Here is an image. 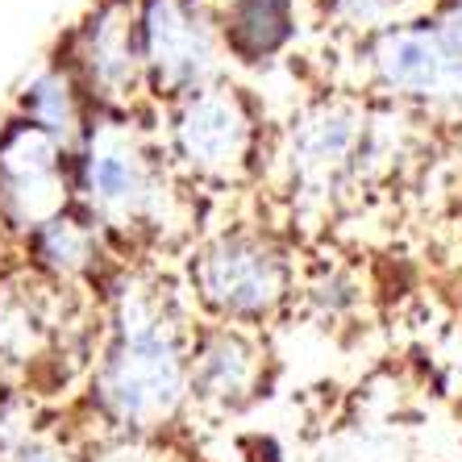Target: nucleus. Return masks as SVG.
<instances>
[{
	"label": "nucleus",
	"instance_id": "obj_12",
	"mask_svg": "<svg viewBox=\"0 0 462 462\" xmlns=\"http://www.w3.org/2000/svg\"><path fill=\"white\" fill-rule=\"evenodd\" d=\"M63 291L42 275L17 267L0 271V363L25 366L46 363L51 346L63 337Z\"/></svg>",
	"mask_w": 462,
	"mask_h": 462
},
{
	"label": "nucleus",
	"instance_id": "obj_9",
	"mask_svg": "<svg viewBox=\"0 0 462 462\" xmlns=\"http://www.w3.org/2000/svg\"><path fill=\"white\" fill-rule=\"evenodd\" d=\"M71 205V151L25 117L0 121V234L17 242Z\"/></svg>",
	"mask_w": 462,
	"mask_h": 462
},
{
	"label": "nucleus",
	"instance_id": "obj_11",
	"mask_svg": "<svg viewBox=\"0 0 462 462\" xmlns=\"http://www.w3.org/2000/svg\"><path fill=\"white\" fill-rule=\"evenodd\" d=\"M13 258L25 271L42 275L46 283H59V288L71 291L84 288V283L105 291L113 283V275L125 267L117 250L108 246V237L100 234V226L79 205H67L51 221L22 234L13 242Z\"/></svg>",
	"mask_w": 462,
	"mask_h": 462
},
{
	"label": "nucleus",
	"instance_id": "obj_13",
	"mask_svg": "<svg viewBox=\"0 0 462 462\" xmlns=\"http://www.w3.org/2000/svg\"><path fill=\"white\" fill-rule=\"evenodd\" d=\"M229 67L263 71L283 63L304 38V0H213Z\"/></svg>",
	"mask_w": 462,
	"mask_h": 462
},
{
	"label": "nucleus",
	"instance_id": "obj_10",
	"mask_svg": "<svg viewBox=\"0 0 462 462\" xmlns=\"http://www.w3.org/2000/svg\"><path fill=\"white\" fill-rule=\"evenodd\" d=\"M267 375V350L250 329L200 321L188 355V400L200 412H242L254 404Z\"/></svg>",
	"mask_w": 462,
	"mask_h": 462
},
{
	"label": "nucleus",
	"instance_id": "obj_6",
	"mask_svg": "<svg viewBox=\"0 0 462 462\" xmlns=\"http://www.w3.org/2000/svg\"><path fill=\"white\" fill-rule=\"evenodd\" d=\"M358 54L366 84L383 100L409 113L462 121V42L438 17H400L366 33Z\"/></svg>",
	"mask_w": 462,
	"mask_h": 462
},
{
	"label": "nucleus",
	"instance_id": "obj_19",
	"mask_svg": "<svg viewBox=\"0 0 462 462\" xmlns=\"http://www.w3.org/2000/svg\"><path fill=\"white\" fill-rule=\"evenodd\" d=\"M9 250H13V242H9V237H5V234H0V271H5V267H9Z\"/></svg>",
	"mask_w": 462,
	"mask_h": 462
},
{
	"label": "nucleus",
	"instance_id": "obj_5",
	"mask_svg": "<svg viewBox=\"0 0 462 462\" xmlns=\"http://www.w3.org/2000/svg\"><path fill=\"white\" fill-rule=\"evenodd\" d=\"M366 117L371 100L350 92H321L291 113L271 151L291 205L304 213H334L363 192Z\"/></svg>",
	"mask_w": 462,
	"mask_h": 462
},
{
	"label": "nucleus",
	"instance_id": "obj_4",
	"mask_svg": "<svg viewBox=\"0 0 462 462\" xmlns=\"http://www.w3.org/2000/svg\"><path fill=\"white\" fill-rule=\"evenodd\" d=\"M159 146L188 188H246L267 159V129L254 97L234 79L208 84L175 105L151 108Z\"/></svg>",
	"mask_w": 462,
	"mask_h": 462
},
{
	"label": "nucleus",
	"instance_id": "obj_15",
	"mask_svg": "<svg viewBox=\"0 0 462 462\" xmlns=\"http://www.w3.org/2000/svg\"><path fill=\"white\" fill-rule=\"evenodd\" d=\"M300 296L312 317H321V321H346V317H355L358 304H363V283L355 280L350 267H337L334 263V267L317 271L300 288Z\"/></svg>",
	"mask_w": 462,
	"mask_h": 462
},
{
	"label": "nucleus",
	"instance_id": "obj_2",
	"mask_svg": "<svg viewBox=\"0 0 462 462\" xmlns=\"http://www.w3.org/2000/svg\"><path fill=\"white\" fill-rule=\"evenodd\" d=\"M188 183L159 146L151 108H92L71 146V205H79L125 263L134 250L171 246L188 234Z\"/></svg>",
	"mask_w": 462,
	"mask_h": 462
},
{
	"label": "nucleus",
	"instance_id": "obj_18",
	"mask_svg": "<svg viewBox=\"0 0 462 462\" xmlns=\"http://www.w3.org/2000/svg\"><path fill=\"white\" fill-rule=\"evenodd\" d=\"M325 462H404V454L383 438H355V441L334 446V458H325Z\"/></svg>",
	"mask_w": 462,
	"mask_h": 462
},
{
	"label": "nucleus",
	"instance_id": "obj_14",
	"mask_svg": "<svg viewBox=\"0 0 462 462\" xmlns=\"http://www.w3.org/2000/svg\"><path fill=\"white\" fill-rule=\"evenodd\" d=\"M13 113L25 117L30 125H38L42 134H51L54 142H63L67 151H71L79 142V134H84L92 105H88L79 79L71 76V67L51 54L38 71H30V76L17 84V92H13Z\"/></svg>",
	"mask_w": 462,
	"mask_h": 462
},
{
	"label": "nucleus",
	"instance_id": "obj_8",
	"mask_svg": "<svg viewBox=\"0 0 462 462\" xmlns=\"http://www.w3.org/2000/svg\"><path fill=\"white\" fill-rule=\"evenodd\" d=\"M54 59L71 67L92 108H117L134 113L146 105V79H142L138 25H134V0H97L71 30L59 38Z\"/></svg>",
	"mask_w": 462,
	"mask_h": 462
},
{
	"label": "nucleus",
	"instance_id": "obj_3",
	"mask_svg": "<svg viewBox=\"0 0 462 462\" xmlns=\"http://www.w3.org/2000/svg\"><path fill=\"white\" fill-rule=\"evenodd\" d=\"M183 291L200 321L258 334L296 300V263L271 229L221 226L188 250Z\"/></svg>",
	"mask_w": 462,
	"mask_h": 462
},
{
	"label": "nucleus",
	"instance_id": "obj_1",
	"mask_svg": "<svg viewBox=\"0 0 462 462\" xmlns=\"http://www.w3.org/2000/svg\"><path fill=\"white\" fill-rule=\"evenodd\" d=\"M108 312L88 371V412L121 441H146L180 425L196 317L188 291L121 267L105 288Z\"/></svg>",
	"mask_w": 462,
	"mask_h": 462
},
{
	"label": "nucleus",
	"instance_id": "obj_17",
	"mask_svg": "<svg viewBox=\"0 0 462 462\" xmlns=\"http://www.w3.org/2000/svg\"><path fill=\"white\" fill-rule=\"evenodd\" d=\"M5 462H76V454L67 450L63 441H54L51 433H25V438L13 441Z\"/></svg>",
	"mask_w": 462,
	"mask_h": 462
},
{
	"label": "nucleus",
	"instance_id": "obj_16",
	"mask_svg": "<svg viewBox=\"0 0 462 462\" xmlns=\"http://www.w3.org/2000/svg\"><path fill=\"white\" fill-rule=\"evenodd\" d=\"M321 5L329 22L363 33V38L404 17V0H321Z\"/></svg>",
	"mask_w": 462,
	"mask_h": 462
},
{
	"label": "nucleus",
	"instance_id": "obj_7",
	"mask_svg": "<svg viewBox=\"0 0 462 462\" xmlns=\"http://www.w3.org/2000/svg\"><path fill=\"white\" fill-rule=\"evenodd\" d=\"M146 105L162 108L221 84L229 71L213 0H134Z\"/></svg>",
	"mask_w": 462,
	"mask_h": 462
}]
</instances>
